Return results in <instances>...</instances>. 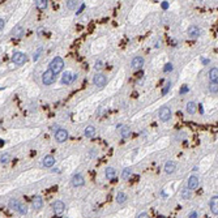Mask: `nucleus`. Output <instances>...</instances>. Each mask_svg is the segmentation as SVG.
<instances>
[{
    "mask_svg": "<svg viewBox=\"0 0 218 218\" xmlns=\"http://www.w3.org/2000/svg\"><path fill=\"white\" fill-rule=\"evenodd\" d=\"M72 186L73 187H81L85 184V180H84V176H82L81 174H76L72 176Z\"/></svg>",
    "mask_w": 218,
    "mask_h": 218,
    "instance_id": "nucleus-8",
    "label": "nucleus"
},
{
    "mask_svg": "<svg viewBox=\"0 0 218 218\" xmlns=\"http://www.w3.org/2000/svg\"><path fill=\"white\" fill-rule=\"evenodd\" d=\"M167 7H168V4H167V2H163V3H162V8H163V9H166V8H167Z\"/></svg>",
    "mask_w": 218,
    "mask_h": 218,
    "instance_id": "nucleus-41",
    "label": "nucleus"
},
{
    "mask_svg": "<svg viewBox=\"0 0 218 218\" xmlns=\"http://www.w3.org/2000/svg\"><path fill=\"white\" fill-rule=\"evenodd\" d=\"M176 170V163L174 161H167L166 165H165V171L167 172V174H172Z\"/></svg>",
    "mask_w": 218,
    "mask_h": 218,
    "instance_id": "nucleus-14",
    "label": "nucleus"
},
{
    "mask_svg": "<svg viewBox=\"0 0 218 218\" xmlns=\"http://www.w3.org/2000/svg\"><path fill=\"white\" fill-rule=\"evenodd\" d=\"M41 51H42V48H39V50H38V51H37V52H35V56H34V60H37V59H38V58H39V54H41Z\"/></svg>",
    "mask_w": 218,
    "mask_h": 218,
    "instance_id": "nucleus-39",
    "label": "nucleus"
},
{
    "mask_svg": "<svg viewBox=\"0 0 218 218\" xmlns=\"http://www.w3.org/2000/svg\"><path fill=\"white\" fill-rule=\"evenodd\" d=\"M94 68H95V69H98V71H99V69H102V68H103V63H102V62H101V60H98V62H97V63H95V65H94Z\"/></svg>",
    "mask_w": 218,
    "mask_h": 218,
    "instance_id": "nucleus-34",
    "label": "nucleus"
},
{
    "mask_svg": "<svg viewBox=\"0 0 218 218\" xmlns=\"http://www.w3.org/2000/svg\"><path fill=\"white\" fill-rule=\"evenodd\" d=\"M4 25H5V20H3L2 18V20H0V29L2 30H3V28H4Z\"/></svg>",
    "mask_w": 218,
    "mask_h": 218,
    "instance_id": "nucleus-40",
    "label": "nucleus"
},
{
    "mask_svg": "<svg viewBox=\"0 0 218 218\" xmlns=\"http://www.w3.org/2000/svg\"><path fill=\"white\" fill-rule=\"evenodd\" d=\"M170 88H171V82L167 81L166 84H165V88L162 89V95H166L167 93H168V90H170Z\"/></svg>",
    "mask_w": 218,
    "mask_h": 218,
    "instance_id": "nucleus-32",
    "label": "nucleus"
},
{
    "mask_svg": "<svg viewBox=\"0 0 218 218\" xmlns=\"http://www.w3.org/2000/svg\"><path fill=\"white\" fill-rule=\"evenodd\" d=\"M42 163H43L44 167H52V166H54V163H55V158L51 156V154H48V156H46L43 158Z\"/></svg>",
    "mask_w": 218,
    "mask_h": 218,
    "instance_id": "nucleus-15",
    "label": "nucleus"
},
{
    "mask_svg": "<svg viewBox=\"0 0 218 218\" xmlns=\"http://www.w3.org/2000/svg\"><path fill=\"white\" fill-rule=\"evenodd\" d=\"M84 133H85V136L86 137H93L95 135V128L93 126H88L85 128V131H84Z\"/></svg>",
    "mask_w": 218,
    "mask_h": 218,
    "instance_id": "nucleus-20",
    "label": "nucleus"
},
{
    "mask_svg": "<svg viewBox=\"0 0 218 218\" xmlns=\"http://www.w3.org/2000/svg\"><path fill=\"white\" fill-rule=\"evenodd\" d=\"M104 175H106V178L107 179H115V176H116V171H115V168L114 167H107L106 168V171H104Z\"/></svg>",
    "mask_w": 218,
    "mask_h": 218,
    "instance_id": "nucleus-17",
    "label": "nucleus"
},
{
    "mask_svg": "<svg viewBox=\"0 0 218 218\" xmlns=\"http://www.w3.org/2000/svg\"><path fill=\"white\" fill-rule=\"evenodd\" d=\"M67 138H68V132L63 128H59L58 131L55 132V140L58 142H64Z\"/></svg>",
    "mask_w": 218,
    "mask_h": 218,
    "instance_id": "nucleus-5",
    "label": "nucleus"
},
{
    "mask_svg": "<svg viewBox=\"0 0 218 218\" xmlns=\"http://www.w3.org/2000/svg\"><path fill=\"white\" fill-rule=\"evenodd\" d=\"M188 218H197V212H191Z\"/></svg>",
    "mask_w": 218,
    "mask_h": 218,
    "instance_id": "nucleus-37",
    "label": "nucleus"
},
{
    "mask_svg": "<svg viewBox=\"0 0 218 218\" xmlns=\"http://www.w3.org/2000/svg\"><path fill=\"white\" fill-rule=\"evenodd\" d=\"M180 196H182V198H184V200H188V198H191V189L188 188V187L183 188L182 192H180Z\"/></svg>",
    "mask_w": 218,
    "mask_h": 218,
    "instance_id": "nucleus-24",
    "label": "nucleus"
},
{
    "mask_svg": "<svg viewBox=\"0 0 218 218\" xmlns=\"http://www.w3.org/2000/svg\"><path fill=\"white\" fill-rule=\"evenodd\" d=\"M93 82H94V85L98 86V88H103L107 82V78L103 73H98L94 76V78H93Z\"/></svg>",
    "mask_w": 218,
    "mask_h": 218,
    "instance_id": "nucleus-4",
    "label": "nucleus"
},
{
    "mask_svg": "<svg viewBox=\"0 0 218 218\" xmlns=\"http://www.w3.org/2000/svg\"><path fill=\"white\" fill-rule=\"evenodd\" d=\"M202 63H204V64H208L209 60H208V59H202Z\"/></svg>",
    "mask_w": 218,
    "mask_h": 218,
    "instance_id": "nucleus-42",
    "label": "nucleus"
},
{
    "mask_svg": "<svg viewBox=\"0 0 218 218\" xmlns=\"http://www.w3.org/2000/svg\"><path fill=\"white\" fill-rule=\"evenodd\" d=\"M198 184H200L198 178H197V176H195V175H192V176H189V178H188V184H187V187H188L191 191H193V189L198 188Z\"/></svg>",
    "mask_w": 218,
    "mask_h": 218,
    "instance_id": "nucleus-11",
    "label": "nucleus"
},
{
    "mask_svg": "<svg viewBox=\"0 0 218 218\" xmlns=\"http://www.w3.org/2000/svg\"><path fill=\"white\" fill-rule=\"evenodd\" d=\"M26 60H28V56L24 52H14L12 56V62L17 65H22L24 63H26Z\"/></svg>",
    "mask_w": 218,
    "mask_h": 218,
    "instance_id": "nucleus-3",
    "label": "nucleus"
},
{
    "mask_svg": "<svg viewBox=\"0 0 218 218\" xmlns=\"http://www.w3.org/2000/svg\"><path fill=\"white\" fill-rule=\"evenodd\" d=\"M84 8H85V4H84V3H82V4L80 5V8H78V11L76 12V14H80V13L82 12V9H84Z\"/></svg>",
    "mask_w": 218,
    "mask_h": 218,
    "instance_id": "nucleus-38",
    "label": "nucleus"
},
{
    "mask_svg": "<svg viewBox=\"0 0 218 218\" xmlns=\"http://www.w3.org/2000/svg\"><path fill=\"white\" fill-rule=\"evenodd\" d=\"M187 92H188V86H187V85H183V88L180 89V94H186Z\"/></svg>",
    "mask_w": 218,
    "mask_h": 218,
    "instance_id": "nucleus-35",
    "label": "nucleus"
},
{
    "mask_svg": "<svg viewBox=\"0 0 218 218\" xmlns=\"http://www.w3.org/2000/svg\"><path fill=\"white\" fill-rule=\"evenodd\" d=\"M72 81H73V77H72V74H71L69 72H65L64 74H63V77H62V82H63V84L68 85Z\"/></svg>",
    "mask_w": 218,
    "mask_h": 218,
    "instance_id": "nucleus-19",
    "label": "nucleus"
},
{
    "mask_svg": "<svg viewBox=\"0 0 218 218\" xmlns=\"http://www.w3.org/2000/svg\"><path fill=\"white\" fill-rule=\"evenodd\" d=\"M200 29H198V26H196V25H192V26H189V29H188V37L191 39H197L198 38V35H200Z\"/></svg>",
    "mask_w": 218,
    "mask_h": 218,
    "instance_id": "nucleus-9",
    "label": "nucleus"
},
{
    "mask_svg": "<svg viewBox=\"0 0 218 218\" xmlns=\"http://www.w3.org/2000/svg\"><path fill=\"white\" fill-rule=\"evenodd\" d=\"M209 92L210 93H218V82H210L209 84Z\"/></svg>",
    "mask_w": 218,
    "mask_h": 218,
    "instance_id": "nucleus-27",
    "label": "nucleus"
},
{
    "mask_svg": "<svg viewBox=\"0 0 218 218\" xmlns=\"http://www.w3.org/2000/svg\"><path fill=\"white\" fill-rule=\"evenodd\" d=\"M187 112H188V114H191V115H193L195 112L197 111V106H196V103L195 102H188L187 103Z\"/></svg>",
    "mask_w": 218,
    "mask_h": 218,
    "instance_id": "nucleus-18",
    "label": "nucleus"
},
{
    "mask_svg": "<svg viewBox=\"0 0 218 218\" xmlns=\"http://www.w3.org/2000/svg\"><path fill=\"white\" fill-rule=\"evenodd\" d=\"M17 212L20 213V214H26V213H28V206L21 202L20 206H18V210H17Z\"/></svg>",
    "mask_w": 218,
    "mask_h": 218,
    "instance_id": "nucleus-31",
    "label": "nucleus"
},
{
    "mask_svg": "<svg viewBox=\"0 0 218 218\" xmlns=\"http://www.w3.org/2000/svg\"><path fill=\"white\" fill-rule=\"evenodd\" d=\"M171 118V110L168 107H162L159 110V119L162 120V122H167V120H170Z\"/></svg>",
    "mask_w": 218,
    "mask_h": 218,
    "instance_id": "nucleus-6",
    "label": "nucleus"
},
{
    "mask_svg": "<svg viewBox=\"0 0 218 218\" xmlns=\"http://www.w3.org/2000/svg\"><path fill=\"white\" fill-rule=\"evenodd\" d=\"M13 34H14V37H21L22 34H24V29L21 28V26H17V28H14V30H13Z\"/></svg>",
    "mask_w": 218,
    "mask_h": 218,
    "instance_id": "nucleus-29",
    "label": "nucleus"
},
{
    "mask_svg": "<svg viewBox=\"0 0 218 218\" xmlns=\"http://www.w3.org/2000/svg\"><path fill=\"white\" fill-rule=\"evenodd\" d=\"M78 5L77 2H74V0H69V2H67V7H68V9H76Z\"/></svg>",
    "mask_w": 218,
    "mask_h": 218,
    "instance_id": "nucleus-30",
    "label": "nucleus"
},
{
    "mask_svg": "<svg viewBox=\"0 0 218 218\" xmlns=\"http://www.w3.org/2000/svg\"><path fill=\"white\" fill-rule=\"evenodd\" d=\"M120 132H122L123 138H128V137H129V135H131V131H129V128H128L127 126H123V127H122V129H120Z\"/></svg>",
    "mask_w": 218,
    "mask_h": 218,
    "instance_id": "nucleus-25",
    "label": "nucleus"
},
{
    "mask_svg": "<svg viewBox=\"0 0 218 218\" xmlns=\"http://www.w3.org/2000/svg\"><path fill=\"white\" fill-rule=\"evenodd\" d=\"M131 65H132L133 69H140L144 65V58L142 56H135L131 62Z\"/></svg>",
    "mask_w": 218,
    "mask_h": 218,
    "instance_id": "nucleus-10",
    "label": "nucleus"
},
{
    "mask_svg": "<svg viewBox=\"0 0 218 218\" xmlns=\"http://www.w3.org/2000/svg\"><path fill=\"white\" fill-rule=\"evenodd\" d=\"M47 0H37L35 2V7L38 9H41V11H43V9H46L47 8Z\"/></svg>",
    "mask_w": 218,
    "mask_h": 218,
    "instance_id": "nucleus-23",
    "label": "nucleus"
},
{
    "mask_svg": "<svg viewBox=\"0 0 218 218\" xmlns=\"http://www.w3.org/2000/svg\"><path fill=\"white\" fill-rule=\"evenodd\" d=\"M64 68V62H63V59L60 58V56H56L50 62V69L54 72L55 74L60 73Z\"/></svg>",
    "mask_w": 218,
    "mask_h": 218,
    "instance_id": "nucleus-1",
    "label": "nucleus"
},
{
    "mask_svg": "<svg viewBox=\"0 0 218 218\" xmlns=\"http://www.w3.org/2000/svg\"><path fill=\"white\" fill-rule=\"evenodd\" d=\"M172 68H174V67H172L171 63H167V64L163 67V72H171Z\"/></svg>",
    "mask_w": 218,
    "mask_h": 218,
    "instance_id": "nucleus-33",
    "label": "nucleus"
},
{
    "mask_svg": "<svg viewBox=\"0 0 218 218\" xmlns=\"http://www.w3.org/2000/svg\"><path fill=\"white\" fill-rule=\"evenodd\" d=\"M20 204H21V202H18L16 198H11L9 202H8V206H9V209H12V210H18Z\"/></svg>",
    "mask_w": 218,
    "mask_h": 218,
    "instance_id": "nucleus-21",
    "label": "nucleus"
},
{
    "mask_svg": "<svg viewBox=\"0 0 218 218\" xmlns=\"http://www.w3.org/2000/svg\"><path fill=\"white\" fill-rule=\"evenodd\" d=\"M9 158H11L9 154L8 153H4V154H2V157H0V162H2V165H5V163H8Z\"/></svg>",
    "mask_w": 218,
    "mask_h": 218,
    "instance_id": "nucleus-28",
    "label": "nucleus"
},
{
    "mask_svg": "<svg viewBox=\"0 0 218 218\" xmlns=\"http://www.w3.org/2000/svg\"><path fill=\"white\" fill-rule=\"evenodd\" d=\"M126 201H127V195L124 192H118V195H116V202L118 204H124Z\"/></svg>",
    "mask_w": 218,
    "mask_h": 218,
    "instance_id": "nucleus-22",
    "label": "nucleus"
},
{
    "mask_svg": "<svg viewBox=\"0 0 218 218\" xmlns=\"http://www.w3.org/2000/svg\"><path fill=\"white\" fill-rule=\"evenodd\" d=\"M131 175H132V170H131V168H124L123 172H122V178L124 180H128L131 178Z\"/></svg>",
    "mask_w": 218,
    "mask_h": 218,
    "instance_id": "nucleus-26",
    "label": "nucleus"
},
{
    "mask_svg": "<svg viewBox=\"0 0 218 218\" xmlns=\"http://www.w3.org/2000/svg\"><path fill=\"white\" fill-rule=\"evenodd\" d=\"M42 82L44 85H51L55 82V73L52 72L51 69L46 71L43 74H42Z\"/></svg>",
    "mask_w": 218,
    "mask_h": 218,
    "instance_id": "nucleus-2",
    "label": "nucleus"
},
{
    "mask_svg": "<svg viewBox=\"0 0 218 218\" xmlns=\"http://www.w3.org/2000/svg\"><path fill=\"white\" fill-rule=\"evenodd\" d=\"M209 206H210L212 213L216 214V216H218V196H213L212 198H210Z\"/></svg>",
    "mask_w": 218,
    "mask_h": 218,
    "instance_id": "nucleus-12",
    "label": "nucleus"
},
{
    "mask_svg": "<svg viewBox=\"0 0 218 218\" xmlns=\"http://www.w3.org/2000/svg\"><path fill=\"white\" fill-rule=\"evenodd\" d=\"M209 80H210V82L218 81V68H212L209 71Z\"/></svg>",
    "mask_w": 218,
    "mask_h": 218,
    "instance_id": "nucleus-16",
    "label": "nucleus"
},
{
    "mask_svg": "<svg viewBox=\"0 0 218 218\" xmlns=\"http://www.w3.org/2000/svg\"><path fill=\"white\" fill-rule=\"evenodd\" d=\"M43 206V198L41 196H34L33 197V208H34L35 210H39L42 209Z\"/></svg>",
    "mask_w": 218,
    "mask_h": 218,
    "instance_id": "nucleus-13",
    "label": "nucleus"
},
{
    "mask_svg": "<svg viewBox=\"0 0 218 218\" xmlns=\"http://www.w3.org/2000/svg\"><path fill=\"white\" fill-rule=\"evenodd\" d=\"M52 209H54L55 214L60 216V214H63V212L65 210V205L63 201H55L54 204H52Z\"/></svg>",
    "mask_w": 218,
    "mask_h": 218,
    "instance_id": "nucleus-7",
    "label": "nucleus"
},
{
    "mask_svg": "<svg viewBox=\"0 0 218 218\" xmlns=\"http://www.w3.org/2000/svg\"><path fill=\"white\" fill-rule=\"evenodd\" d=\"M137 218H149V214L148 213H140L137 216Z\"/></svg>",
    "mask_w": 218,
    "mask_h": 218,
    "instance_id": "nucleus-36",
    "label": "nucleus"
}]
</instances>
